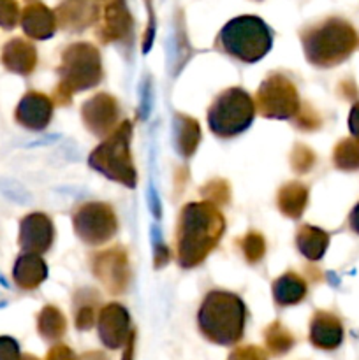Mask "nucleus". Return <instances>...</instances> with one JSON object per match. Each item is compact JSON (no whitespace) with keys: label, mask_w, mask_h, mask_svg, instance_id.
Wrapping results in <instances>:
<instances>
[{"label":"nucleus","mask_w":359,"mask_h":360,"mask_svg":"<svg viewBox=\"0 0 359 360\" xmlns=\"http://www.w3.org/2000/svg\"><path fill=\"white\" fill-rule=\"evenodd\" d=\"M20 21V7L16 0H0V27L11 30Z\"/></svg>","instance_id":"29"},{"label":"nucleus","mask_w":359,"mask_h":360,"mask_svg":"<svg viewBox=\"0 0 359 360\" xmlns=\"http://www.w3.org/2000/svg\"><path fill=\"white\" fill-rule=\"evenodd\" d=\"M333 162L341 171H359V141L341 139L333 150Z\"/></svg>","instance_id":"25"},{"label":"nucleus","mask_w":359,"mask_h":360,"mask_svg":"<svg viewBox=\"0 0 359 360\" xmlns=\"http://www.w3.org/2000/svg\"><path fill=\"white\" fill-rule=\"evenodd\" d=\"M266 341L270 348H273L275 352H285L292 345V336L284 329V326L275 322L273 326L267 327Z\"/></svg>","instance_id":"28"},{"label":"nucleus","mask_w":359,"mask_h":360,"mask_svg":"<svg viewBox=\"0 0 359 360\" xmlns=\"http://www.w3.org/2000/svg\"><path fill=\"white\" fill-rule=\"evenodd\" d=\"M169 260V250L165 248V246H157L155 248V264H157V267H162L164 264H168Z\"/></svg>","instance_id":"39"},{"label":"nucleus","mask_w":359,"mask_h":360,"mask_svg":"<svg viewBox=\"0 0 359 360\" xmlns=\"http://www.w3.org/2000/svg\"><path fill=\"white\" fill-rule=\"evenodd\" d=\"M203 195L206 197L208 202L211 204H225L229 200V186L225 181L215 179V181L208 183L203 188Z\"/></svg>","instance_id":"31"},{"label":"nucleus","mask_w":359,"mask_h":360,"mask_svg":"<svg viewBox=\"0 0 359 360\" xmlns=\"http://www.w3.org/2000/svg\"><path fill=\"white\" fill-rule=\"evenodd\" d=\"M322 120L317 115V111H313L310 105H303L298 112H296V127H299L301 130H315L319 129Z\"/></svg>","instance_id":"32"},{"label":"nucleus","mask_w":359,"mask_h":360,"mask_svg":"<svg viewBox=\"0 0 359 360\" xmlns=\"http://www.w3.org/2000/svg\"><path fill=\"white\" fill-rule=\"evenodd\" d=\"M39 330L46 338H60L65 333V319L55 306H46L39 315Z\"/></svg>","instance_id":"26"},{"label":"nucleus","mask_w":359,"mask_h":360,"mask_svg":"<svg viewBox=\"0 0 359 360\" xmlns=\"http://www.w3.org/2000/svg\"><path fill=\"white\" fill-rule=\"evenodd\" d=\"M273 295L278 306H292L306 297V283L296 273H287L273 283Z\"/></svg>","instance_id":"22"},{"label":"nucleus","mask_w":359,"mask_h":360,"mask_svg":"<svg viewBox=\"0 0 359 360\" xmlns=\"http://www.w3.org/2000/svg\"><path fill=\"white\" fill-rule=\"evenodd\" d=\"M132 16L127 9L125 0H113L106 6L97 35L102 42L125 41L132 34Z\"/></svg>","instance_id":"14"},{"label":"nucleus","mask_w":359,"mask_h":360,"mask_svg":"<svg viewBox=\"0 0 359 360\" xmlns=\"http://www.w3.org/2000/svg\"><path fill=\"white\" fill-rule=\"evenodd\" d=\"M225 221L211 202L183 207L178 224V260L183 267H196L210 255L224 234Z\"/></svg>","instance_id":"1"},{"label":"nucleus","mask_w":359,"mask_h":360,"mask_svg":"<svg viewBox=\"0 0 359 360\" xmlns=\"http://www.w3.org/2000/svg\"><path fill=\"white\" fill-rule=\"evenodd\" d=\"M130 122H123L111 132V136L90 155V165L97 169L106 178L130 186L136 185V169L130 157Z\"/></svg>","instance_id":"6"},{"label":"nucleus","mask_w":359,"mask_h":360,"mask_svg":"<svg viewBox=\"0 0 359 360\" xmlns=\"http://www.w3.org/2000/svg\"><path fill=\"white\" fill-rule=\"evenodd\" d=\"M20 352H18L16 341L11 338H0V360H18Z\"/></svg>","instance_id":"33"},{"label":"nucleus","mask_w":359,"mask_h":360,"mask_svg":"<svg viewBox=\"0 0 359 360\" xmlns=\"http://www.w3.org/2000/svg\"><path fill=\"white\" fill-rule=\"evenodd\" d=\"M129 329V315L120 304H109L102 308L99 316V333L108 347H120L125 341Z\"/></svg>","instance_id":"18"},{"label":"nucleus","mask_w":359,"mask_h":360,"mask_svg":"<svg viewBox=\"0 0 359 360\" xmlns=\"http://www.w3.org/2000/svg\"><path fill=\"white\" fill-rule=\"evenodd\" d=\"M231 360H264V357L257 348H241L232 355Z\"/></svg>","instance_id":"37"},{"label":"nucleus","mask_w":359,"mask_h":360,"mask_svg":"<svg viewBox=\"0 0 359 360\" xmlns=\"http://www.w3.org/2000/svg\"><path fill=\"white\" fill-rule=\"evenodd\" d=\"M305 56L312 65L329 69L345 62L359 44L355 28L344 18H327L301 34Z\"/></svg>","instance_id":"2"},{"label":"nucleus","mask_w":359,"mask_h":360,"mask_svg":"<svg viewBox=\"0 0 359 360\" xmlns=\"http://www.w3.org/2000/svg\"><path fill=\"white\" fill-rule=\"evenodd\" d=\"M53 115V102L42 94H27L16 109V120L32 130L44 129Z\"/></svg>","instance_id":"15"},{"label":"nucleus","mask_w":359,"mask_h":360,"mask_svg":"<svg viewBox=\"0 0 359 360\" xmlns=\"http://www.w3.org/2000/svg\"><path fill=\"white\" fill-rule=\"evenodd\" d=\"M256 115V105L241 88H229L218 95L208 111L210 129L218 137H232L246 130Z\"/></svg>","instance_id":"7"},{"label":"nucleus","mask_w":359,"mask_h":360,"mask_svg":"<svg viewBox=\"0 0 359 360\" xmlns=\"http://www.w3.org/2000/svg\"><path fill=\"white\" fill-rule=\"evenodd\" d=\"M21 27L28 37L44 41L55 34L56 16L44 4L34 2L25 7L23 14H21Z\"/></svg>","instance_id":"16"},{"label":"nucleus","mask_w":359,"mask_h":360,"mask_svg":"<svg viewBox=\"0 0 359 360\" xmlns=\"http://www.w3.org/2000/svg\"><path fill=\"white\" fill-rule=\"evenodd\" d=\"M2 62L13 72L30 74L37 63V51L32 42L25 39H13L4 46Z\"/></svg>","instance_id":"19"},{"label":"nucleus","mask_w":359,"mask_h":360,"mask_svg":"<svg viewBox=\"0 0 359 360\" xmlns=\"http://www.w3.org/2000/svg\"><path fill=\"white\" fill-rule=\"evenodd\" d=\"M94 273L113 294L125 290L129 283V264L122 248H111L94 259Z\"/></svg>","instance_id":"10"},{"label":"nucleus","mask_w":359,"mask_h":360,"mask_svg":"<svg viewBox=\"0 0 359 360\" xmlns=\"http://www.w3.org/2000/svg\"><path fill=\"white\" fill-rule=\"evenodd\" d=\"M49 360H73V354L69 352V348L58 347L49 354Z\"/></svg>","instance_id":"40"},{"label":"nucleus","mask_w":359,"mask_h":360,"mask_svg":"<svg viewBox=\"0 0 359 360\" xmlns=\"http://www.w3.org/2000/svg\"><path fill=\"white\" fill-rule=\"evenodd\" d=\"M245 316V304L238 295L210 292L199 309V327L215 343H234L243 334Z\"/></svg>","instance_id":"3"},{"label":"nucleus","mask_w":359,"mask_h":360,"mask_svg":"<svg viewBox=\"0 0 359 360\" xmlns=\"http://www.w3.org/2000/svg\"><path fill=\"white\" fill-rule=\"evenodd\" d=\"M102 77L101 55L97 48L88 42L69 46L62 55L60 63V84L56 88L55 101L69 104L74 91L95 86Z\"/></svg>","instance_id":"4"},{"label":"nucleus","mask_w":359,"mask_h":360,"mask_svg":"<svg viewBox=\"0 0 359 360\" xmlns=\"http://www.w3.org/2000/svg\"><path fill=\"white\" fill-rule=\"evenodd\" d=\"M74 231L88 245H101L115 236V213L102 202L84 204L74 214Z\"/></svg>","instance_id":"9"},{"label":"nucleus","mask_w":359,"mask_h":360,"mask_svg":"<svg viewBox=\"0 0 359 360\" xmlns=\"http://www.w3.org/2000/svg\"><path fill=\"white\" fill-rule=\"evenodd\" d=\"M56 23L69 32H80L97 21L99 7L94 0H62L55 11Z\"/></svg>","instance_id":"13"},{"label":"nucleus","mask_w":359,"mask_h":360,"mask_svg":"<svg viewBox=\"0 0 359 360\" xmlns=\"http://www.w3.org/2000/svg\"><path fill=\"white\" fill-rule=\"evenodd\" d=\"M310 340L322 350H334L344 340L340 319L329 311H317L310 326Z\"/></svg>","instance_id":"17"},{"label":"nucleus","mask_w":359,"mask_h":360,"mask_svg":"<svg viewBox=\"0 0 359 360\" xmlns=\"http://www.w3.org/2000/svg\"><path fill=\"white\" fill-rule=\"evenodd\" d=\"M257 109L267 118L285 120L299 111V98L291 79L282 74H271L257 91Z\"/></svg>","instance_id":"8"},{"label":"nucleus","mask_w":359,"mask_h":360,"mask_svg":"<svg viewBox=\"0 0 359 360\" xmlns=\"http://www.w3.org/2000/svg\"><path fill=\"white\" fill-rule=\"evenodd\" d=\"M296 245L308 260H320L329 246V234L319 227L303 225L296 236Z\"/></svg>","instance_id":"21"},{"label":"nucleus","mask_w":359,"mask_h":360,"mask_svg":"<svg viewBox=\"0 0 359 360\" xmlns=\"http://www.w3.org/2000/svg\"><path fill=\"white\" fill-rule=\"evenodd\" d=\"M53 224L46 214L32 213L21 220L20 227V246L23 253L41 255L49 250L53 243Z\"/></svg>","instance_id":"11"},{"label":"nucleus","mask_w":359,"mask_h":360,"mask_svg":"<svg viewBox=\"0 0 359 360\" xmlns=\"http://www.w3.org/2000/svg\"><path fill=\"white\" fill-rule=\"evenodd\" d=\"M291 162H292V167H294L296 171L306 172L312 169L313 162H315V155H313V151L310 150V148L303 146V144H298V146L292 150Z\"/></svg>","instance_id":"30"},{"label":"nucleus","mask_w":359,"mask_h":360,"mask_svg":"<svg viewBox=\"0 0 359 360\" xmlns=\"http://www.w3.org/2000/svg\"><path fill=\"white\" fill-rule=\"evenodd\" d=\"M13 274L14 281H16L21 288L30 290V288L39 287V285L46 280L48 269H46L44 260L39 255H34V253H23V255L16 260Z\"/></svg>","instance_id":"20"},{"label":"nucleus","mask_w":359,"mask_h":360,"mask_svg":"<svg viewBox=\"0 0 359 360\" xmlns=\"http://www.w3.org/2000/svg\"><path fill=\"white\" fill-rule=\"evenodd\" d=\"M348 130H351L352 137L359 141V102H355L348 115Z\"/></svg>","instance_id":"36"},{"label":"nucleus","mask_w":359,"mask_h":360,"mask_svg":"<svg viewBox=\"0 0 359 360\" xmlns=\"http://www.w3.org/2000/svg\"><path fill=\"white\" fill-rule=\"evenodd\" d=\"M148 4V27L146 32H144V41H143V51H148L153 42V32H155V16H153V9H151L150 0H146Z\"/></svg>","instance_id":"35"},{"label":"nucleus","mask_w":359,"mask_h":360,"mask_svg":"<svg viewBox=\"0 0 359 360\" xmlns=\"http://www.w3.org/2000/svg\"><path fill=\"white\" fill-rule=\"evenodd\" d=\"M83 122L88 129L97 136H104L115 127L118 120V104L111 95H95L90 101L84 102L83 109Z\"/></svg>","instance_id":"12"},{"label":"nucleus","mask_w":359,"mask_h":360,"mask_svg":"<svg viewBox=\"0 0 359 360\" xmlns=\"http://www.w3.org/2000/svg\"><path fill=\"white\" fill-rule=\"evenodd\" d=\"M308 202V190L301 183H289L278 192V210L289 218H299Z\"/></svg>","instance_id":"23"},{"label":"nucleus","mask_w":359,"mask_h":360,"mask_svg":"<svg viewBox=\"0 0 359 360\" xmlns=\"http://www.w3.org/2000/svg\"><path fill=\"white\" fill-rule=\"evenodd\" d=\"M201 139L199 125L194 118L185 115L175 116V143L176 150L183 155V157H190L196 151L197 144Z\"/></svg>","instance_id":"24"},{"label":"nucleus","mask_w":359,"mask_h":360,"mask_svg":"<svg viewBox=\"0 0 359 360\" xmlns=\"http://www.w3.org/2000/svg\"><path fill=\"white\" fill-rule=\"evenodd\" d=\"M241 250L245 253L246 260L252 264L259 262L264 257V252H266V243H264V238L259 234V232H248L245 238L241 239Z\"/></svg>","instance_id":"27"},{"label":"nucleus","mask_w":359,"mask_h":360,"mask_svg":"<svg viewBox=\"0 0 359 360\" xmlns=\"http://www.w3.org/2000/svg\"><path fill=\"white\" fill-rule=\"evenodd\" d=\"M348 227H351L352 232L359 236V202L352 207L351 214H348Z\"/></svg>","instance_id":"38"},{"label":"nucleus","mask_w":359,"mask_h":360,"mask_svg":"<svg viewBox=\"0 0 359 360\" xmlns=\"http://www.w3.org/2000/svg\"><path fill=\"white\" fill-rule=\"evenodd\" d=\"M95 323V309L94 306H83L77 311V327L80 329H90Z\"/></svg>","instance_id":"34"},{"label":"nucleus","mask_w":359,"mask_h":360,"mask_svg":"<svg viewBox=\"0 0 359 360\" xmlns=\"http://www.w3.org/2000/svg\"><path fill=\"white\" fill-rule=\"evenodd\" d=\"M270 27L257 16H238L229 21L218 35V44L227 55L243 62H257L271 48Z\"/></svg>","instance_id":"5"}]
</instances>
